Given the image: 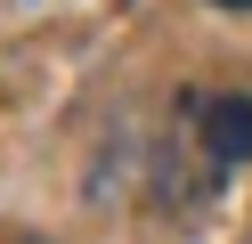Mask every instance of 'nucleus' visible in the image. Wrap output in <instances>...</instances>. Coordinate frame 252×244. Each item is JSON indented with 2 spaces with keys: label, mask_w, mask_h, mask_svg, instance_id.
<instances>
[{
  "label": "nucleus",
  "mask_w": 252,
  "mask_h": 244,
  "mask_svg": "<svg viewBox=\"0 0 252 244\" xmlns=\"http://www.w3.org/2000/svg\"><path fill=\"white\" fill-rule=\"evenodd\" d=\"M195 139H203V155L228 171V163H252V98L244 90H212V98H195Z\"/></svg>",
  "instance_id": "f257e3e1"
},
{
  "label": "nucleus",
  "mask_w": 252,
  "mask_h": 244,
  "mask_svg": "<svg viewBox=\"0 0 252 244\" xmlns=\"http://www.w3.org/2000/svg\"><path fill=\"white\" fill-rule=\"evenodd\" d=\"M212 8H252V0H212Z\"/></svg>",
  "instance_id": "f03ea898"
},
{
  "label": "nucleus",
  "mask_w": 252,
  "mask_h": 244,
  "mask_svg": "<svg viewBox=\"0 0 252 244\" xmlns=\"http://www.w3.org/2000/svg\"><path fill=\"white\" fill-rule=\"evenodd\" d=\"M17 244H41V236H17Z\"/></svg>",
  "instance_id": "7ed1b4c3"
}]
</instances>
